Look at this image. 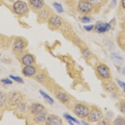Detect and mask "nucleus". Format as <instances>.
<instances>
[{
  "mask_svg": "<svg viewBox=\"0 0 125 125\" xmlns=\"http://www.w3.org/2000/svg\"><path fill=\"white\" fill-rule=\"evenodd\" d=\"M94 8V5L91 2L87 0L80 1L77 5V10L81 14H86L91 12Z\"/></svg>",
  "mask_w": 125,
  "mask_h": 125,
  "instance_id": "nucleus-1",
  "label": "nucleus"
},
{
  "mask_svg": "<svg viewBox=\"0 0 125 125\" xmlns=\"http://www.w3.org/2000/svg\"><path fill=\"white\" fill-rule=\"evenodd\" d=\"M102 117L101 111L98 107L93 106L89 109V112L87 116V120L91 122L100 121Z\"/></svg>",
  "mask_w": 125,
  "mask_h": 125,
  "instance_id": "nucleus-2",
  "label": "nucleus"
},
{
  "mask_svg": "<svg viewBox=\"0 0 125 125\" xmlns=\"http://www.w3.org/2000/svg\"><path fill=\"white\" fill-rule=\"evenodd\" d=\"M98 75L102 79L108 80L111 78V73L110 68L105 64H101L96 69Z\"/></svg>",
  "mask_w": 125,
  "mask_h": 125,
  "instance_id": "nucleus-3",
  "label": "nucleus"
},
{
  "mask_svg": "<svg viewBox=\"0 0 125 125\" xmlns=\"http://www.w3.org/2000/svg\"><path fill=\"white\" fill-rule=\"evenodd\" d=\"M89 112V107L83 104H78L74 109L75 114L79 118H84L87 117Z\"/></svg>",
  "mask_w": 125,
  "mask_h": 125,
  "instance_id": "nucleus-4",
  "label": "nucleus"
},
{
  "mask_svg": "<svg viewBox=\"0 0 125 125\" xmlns=\"http://www.w3.org/2000/svg\"><path fill=\"white\" fill-rule=\"evenodd\" d=\"M13 8L15 13L18 15H24L28 10V7L26 3L21 0L17 1L14 4Z\"/></svg>",
  "mask_w": 125,
  "mask_h": 125,
  "instance_id": "nucleus-5",
  "label": "nucleus"
},
{
  "mask_svg": "<svg viewBox=\"0 0 125 125\" xmlns=\"http://www.w3.org/2000/svg\"><path fill=\"white\" fill-rule=\"evenodd\" d=\"M62 123V119L55 115H50L46 120V124L49 125H60Z\"/></svg>",
  "mask_w": 125,
  "mask_h": 125,
  "instance_id": "nucleus-6",
  "label": "nucleus"
},
{
  "mask_svg": "<svg viewBox=\"0 0 125 125\" xmlns=\"http://www.w3.org/2000/svg\"><path fill=\"white\" fill-rule=\"evenodd\" d=\"M110 28L111 26L109 23L102 22L99 23L96 27L97 31L99 33L105 32L107 31L110 29Z\"/></svg>",
  "mask_w": 125,
  "mask_h": 125,
  "instance_id": "nucleus-7",
  "label": "nucleus"
},
{
  "mask_svg": "<svg viewBox=\"0 0 125 125\" xmlns=\"http://www.w3.org/2000/svg\"><path fill=\"white\" fill-rule=\"evenodd\" d=\"M49 23L52 26L58 28L62 25V19L57 15H53L50 18Z\"/></svg>",
  "mask_w": 125,
  "mask_h": 125,
  "instance_id": "nucleus-8",
  "label": "nucleus"
},
{
  "mask_svg": "<svg viewBox=\"0 0 125 125\" xmlns=\"http://www.w3.org/2000/svg\"><path fill=\"white\" fill-rule=\"evenodd\" d=\"M10 103L12 105H16L20 103L21 100V97L20 94L17 93H13L11 95L10 98Z\"/></svg>",
  "mask_w": 125,
  "mask_h": 125,
  "instance_id": "nucleus-9",
  "label": "nucleus"
},
{
  "mask_svg": "<svg viewBox=\"0 0 125 125\" xmlns=\"http://www.w3.org/2000/svg\"><path fill=\"white\" fill-rule=\"evenodd\" d=\"M43 110H44L43 106L38 103L33 104L31 106V111L32 113L35 115L43 111Z\"/></svg>",
  "mask_w": 125,
  "mask_h": 125,
  "instance_id": "nucleus-10",
  "label": "nucleus"
},
{
  "mask_svg": "<svg viewBox=\"0 0 125 125\" xmlns=\"http://www.w3.org/2000/svg\"><path fill=\"white\" fill-rule=\"evenodd\" d=\"M36 73V69L34 66L30 65H26L23 70V74L27 77H30L34 75Z\"/></svg>",
  "mask_w": 125,
  "mask_h": 125,
  "instance_id": "nucleus-11",
  "label": "nucleus"
},
{
  "mask_svg": "<svg viewBox=\"0 0 125 125\" xmlns=\"http://www.w3.org/2000/svg\"><path fill=\"white\" fill-rule=\"evenodd\" d=\"M25 47V44L24 42L21 39H16L12 46L13 50L15 51H19L23 50Z\"/></svg>",
  "mask_w": 125,
  "mask_h": 125,
  "instance_id": "nucleus-12",
  "label": "nucleus"
},
{
  "mask_svg": "<svg viewBox=\"0 0 125 125\" xmlns=\"http://www.w3.org/2000/svg\"><path fill=\"white\" fill-rule=\"evenodd\" d=\"M29 3L31 6L37 9H41L44 5L43 0H29Z\"/></svg>",
  "mask_w": 125,
  "mask_h": 125,
  "instance_id": "nucleus-13",
  "label": "nucleus"
},
{
  "mask_svg": "<svg viewBox=\"0 0 125 125\" xmlns=\"http://www.w3.org/2000/svg\"><path fill=\"white\" fill-rule=\"evenodd\" d=\"M34 61L33 56L29 54L25 55L22 58V63L25 65H31Z\"/></svg>",
  "mask_w": 125,
  "mask_h": 125,
  "instance_id": "nucleus-14",
  "label": "nucleus"
},
{
  "mask_svg": "<svg viewBox=\"0 0 125 125\" xmlns=\"http://www.w3.org/2000/svg\"><path fill=\"white\" fill-rule=\"evenodd\" d=\"M46 118V115L45 112L43 111L35 115V121L38 123H41L43 122Z\"/></svg>",
  "mask_w": 125,
  "mask_h": 125,
  "instance_id": "nucleus-15",
  "label": "nucleus"
},
{
  "mask_svg": "<svg viewBox=\"0 0 125 125\" xmlns=\"http://www.w3.org/2000/svg\"><path fill=\"white\" fill-rule=\"evenodd\" d=\"M57 98L58 100H59L62 103H66L68 102L69 101V97L67 94L63 92H59L57 95H56Z\"/></svg>",
  "mask_w": 125,
  "mask_h": 125,
  "instance_id": "nucleus-16",
  "label": "nucleus"
},
{
  "mask_svg": "<svg viewBox=\"0 0 125 125\" xmlns=\"http://www.w3.org/2000/svg\"><path fill=\"white\" fill-rule=\"evenodd\" d=\"M105 90L108 92L114 91L116 88V85L112 82H107L105 84Z\"/></svg>",
  "mask_w": 125,
  "mask_h": 125,
  "instance_id": "nucleus-17",
  "label": "nucleus"
},
{
  "mask_svg": "<svg viewBox=\"0 0 125 125\" xmlns=\"http://www.w3.org/2000/svg\"><path fill=\"white\" fill-rule=\"evenodd\" d=\"M113 123L115 125H125V119L122 117H118L115 119Z\"/></svg>",
  "mask_w": 125,
  "mask_h": 125,
  "instance_id": "nucleus-18",
  "label": "nucleus"
},
{
  "mask_svg": "<svg viewBox=\"0 0 125 125\" xmlns=\"http://www.w3.org/2000/svg\"><path fill=\"white\" fill-rule=\"evenodd\" d=\"M53 7H54V8L55 9V10L59 13H62V12L64 11V10H63V8H62V6L58 3H53Z\"/></svg>",
  "mask_w": 125,
  "mask_h": 125,
  "instance_id": "nucleus-19",
  "label": "nucleus"
},
{
  "mask_svg": "<svg viewBox=\"0 0 125 125\" xmlns=\"http://www.w3.org/2000/svg\"><path fill=\"white\" fill-rule=\"evenodd\" d=\"M65 117L67 119H68L69 120V122L71 123V125H74V124H73L72 122H75V123H76L77 124H79V121H78L76 119L74 118L73 117L70 116V115H69L68 114H65Z\"/></svg>",
  "mask_w": 125,
  "mask_h": 125,
  "instance_id": "nucleus-20",
  "label": "nucleus"
},
{
  "mask_svg": "<svg viewBox=\"0 0 125 125\" xmlns=\"http://www.w3.org/2000/svg\"><path fill=\"white\" fill-rule=\"evenodd\" d=\"M40 94L41 95V96L42 97H43L46 100H48L50 103H54V100H53V99L52 98H51L49 95H48L46 93H45L44 92L41 91V90H40L39 91Z\"/></svg>",
  "mask_w": 125,
  "mask_h": 125,
  "instance_id": "nucleus-21",
  "label": "nucleus"
},
{
  "mask_svg": "<svg viewBox=\"0 0 125 125\" xmlns=\"http://www.w3.org/2000/svg\"><path fill=\"white\" fill-rule=\"evenodd\" d=\"M6 95L3 92H0V106H3L6 101Z\"/></svg>",
  "mask_w": 125,
  "mask_h": 125,
  "instance_id": "nucleus-22",
  "label": "nucleus"
},
{
  "mask_svg": "<svg viewBox=\"0 0 125 125\" xmlns=\"http://www.w3.org/2000/svg\"><path fill=\"white\" fill-rule=\"evenodd\" d=\"M10 77L14 81H15L18 83H24V81H23V80L19 77H16V76H10Z\"/></svg>",
  "mask_w": 125,
  "mask_h": 125,
  "instance_id": "nucleus-23",
  "label": "nucleus"
},
{
  "mask_svg": "<svg viewBox=\"0 0 125 125\" xmlns=\"http://www.w3.org/2000/svg\"><path fill=\"white\" fill-rule=\"evenodd\" d=\"M81 22L83 23H89L91 22V19L87 16H84L81 19Z\"/></svg>",
  "mask_w": 125,
  "mask_h": 125,
  "instance_id": "nucleus-24",
  "label": "nucleus"
},
{
  "mask_svg": "<svg viewBox=\"0 0 125 125\" xmlns=\"http://www.w3.org/2000/svg\"><path fill=\"white\" fill-rule=\"evenodd\" d=\"M84 29L86 30L87 31H91L94 28V26L93 25H86L83 26Z\"/></svg>",
  "mask_w": 125,
  "mask_h": 125,
  "instance_id": "nucleus-25",
  "label": "nucleus"
},
{
  "mask_svg": "<svg viewBox=\"0 0 125 125\" xmlns=\"http://www.w3.org/2000/svg\"><path fill=\"white\" fill-rule=\"evenodd\" d=\"M117 82L118 83V84L121 87L123 88L124 91L125 92V83L121 81H120L119 80H117Z\"/></svg>",
  "mask_w": 125,
  "mask_h": 125,
  "instance_id": "nucleus-26",
  "label": "nucleus"
},
{
  "mask_svg": "<svg viewBox=\"0 0 125 125\" xmlns=\"http://www.w3.org/2000/svg\"><path fill=\"white\" fill-rule=\"evenodd\" d=\"M1 82H2L3 83L6 84H12V81H11L9 79H5L2 80Z\"/></svg>",
  "mask_w": 125,
  "mask_h": 125,
  "instance_id": "nucleus-27",
  "label": "nucleus"
},
{
  "mask_svg": "<svg viewBox=\"0 0 125 125\" xmlns=\"http://www.w3.org/2000/svg\"><path fill=\"white\" fill-rule=\"evenodd\" d=\"M120 111L124 113H125V103H121L120 105Z\"/></svg>",
  "mask_w": 125,
  "mask_h": 125,
  "instance_id": "nucleus-28",
  "label": "nucleus"
},
{
  "mask_svg": "<svg viewBox=\"0 0 125 125\" xmlns=\"http://www.w3.org/2000/svg\"><path fill=\"white\" fill-rule=\"evenodd\" d=\"M107 121L104 120H102V121H101L100 122V123H99V125H107L108 124L107 123Z\"/></svg>",
  "mask_w": 125,
  "mask_h": 125,
  "instance_id": "nucleus-29",
  "label": "nucleus"
},
{
  "mask_svg": "<svg viewBox=\"0 0 125 125\" xmlns=\"http://www.w3.org/2000/svg\"><path fill=\"white\" fill-rule=\"evenodd\" d=\"M121 6L122 8L125 10V0H122L121 1Z\"/></svg>",
  "mask_w": 125,
  "mask_h": 125,
  "instance_id": "nucleus-30",
  "label": "nucleus"
},
{
  "mask_svg": "<svg viewBox=\"0 0 125 125\" xmlns=\"http://www.w3.org/2000/svg\"><path fill=\"white\" fill-rule=\"evenodd\" d=\"M117 3V0H112V5L115 6L116 5Z\"/></svg>",
  "mask_w": 125,
  "mask_h": 125,
  "instance_id": "nucleus-31",
  "label": "nucleus"
}]
</instances>
